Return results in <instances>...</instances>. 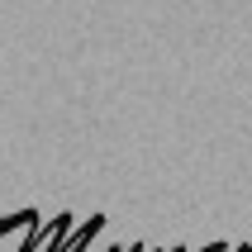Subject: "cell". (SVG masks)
<instances>
[{"mask_svg": "<svg viewBox=\"0 0 252 252\" xmlns=\"http://www.w3.org/2000/svg\"><path fill=\"white\" fill-rule=\"evenodd\" d=\"M133 248H138V243H124V248H114V252H133Z\"/></svg>", "mask_w": 252, "mask_h": 252, "instance_id": "1", "label": "cell"}]
</instances>
